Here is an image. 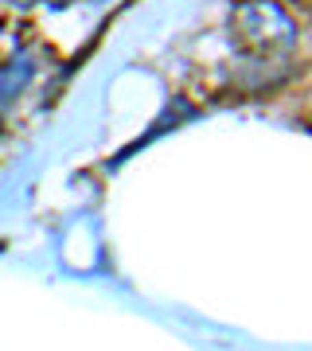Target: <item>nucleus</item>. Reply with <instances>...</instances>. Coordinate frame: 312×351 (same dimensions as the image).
<instances>
[{
    "mask_svg": "<svg viewBox=\"0 0 312 351\" xmlns=\"http://www.w3.org/2000/svg\"><path fill=\"white\" fill-rule=\"evenodd\" d=\"M16 4H32V0H16Z\"/></svg>",
    "mask_w": 312,
    "mask_h": 351,
    "instance_id": "1",
    "label": "nucleus"
}]
</instances>
